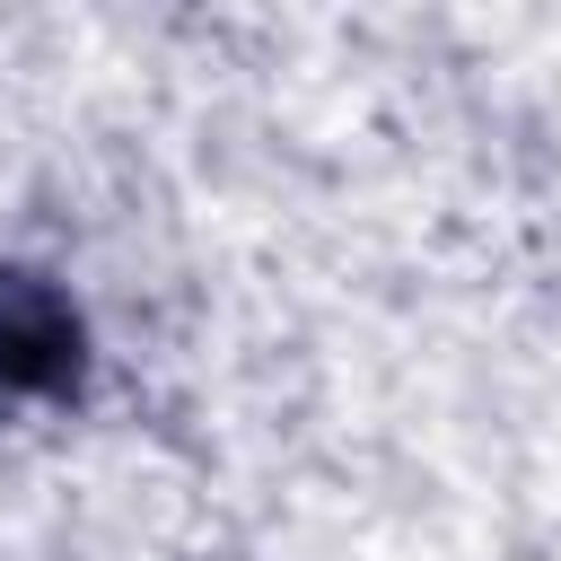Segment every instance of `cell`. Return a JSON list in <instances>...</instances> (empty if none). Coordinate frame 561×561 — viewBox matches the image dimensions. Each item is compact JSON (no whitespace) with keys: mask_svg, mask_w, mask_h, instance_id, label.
Instances as JSON below:
<instances>
[{"mask_svg":"<svg viewBox=\"0 0 561 561\" xmlns=\"http://www.w3.org/2000/svg\"><path fill=\"white\" fill-rule=\"evenodd\" d=\"M61 368H70V324H61L44 298L0 289V377L44 386V377H61Z\"/></svg>","mask_w":561,"mask_h":561,"instance_id":"1","label":"cell"}]
</instances>
